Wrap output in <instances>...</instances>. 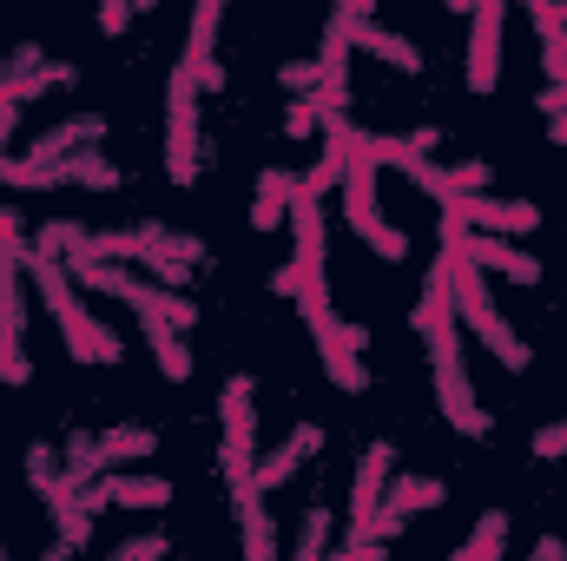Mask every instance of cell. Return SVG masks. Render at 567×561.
<instances>
[{
  "label": "cell",
  "mask_w": 567,
  "mask_h": 561,
  "mask_svg": "<svg viewBox=\"0 0 567 561\" xmlns=\"http://www.w3.org/2000/svg\"><path fill=\"white\" fill-rule=\"evenodd\" d=\"M455 252L442 245V258L429 265L423 297H416V330L429 344V364H435V397H442V417L455 422L462 436H488V410H475V390H468V370H462V330H455V278H449Z\"/></svg>",
  "instance_id": "1"
},
{
  "label": "cell",
  "mask_w": 567,
  "mask_h": 561,
  "mask_svg": "<svg viewBox=\"0 0 567 561\" xmlns=\"http://www.w3.org/2000/svg\"><path fill=\"white\" fill-rule=\"evenodd\" d=\"M27 272L40 284V297H47V310H53V324H60V337H66V357L73 364H120L126 357V344L80 304V290H73V272H66V258H40L33 245H27Z\"/></svg>",
  "instance_id": "2"
},
{
  "label": "cell",
  "mask_w": 567,
  "mask_h": 561,
  "mask_svg": "<svg viewBox=\"0 0 567 561\" xmlns=\"http://www.w3.org/2000/svg\"><path fill=\"white\" fill-rule=\"evenodd\" d=\"M449 252H455V265H449V278H455V324H468V330H475V337H482V344H488V350L502 357V370H515V377H522L535 350H528V344L515 337V324H508V317L495 310V297H488V278H482V265H475V258H468L462 245H449Z\"/></svg>",
  "instance_id": "3"
},
{
  "label": "cell",
  "mask_w": 567,
  "mask_h": 561,
  "mask_svg": "<svg viewBox=\"0 0 567 561\" xmlns=\"http://www.w3.org/2000/svg\"><path fill=\"white\" fill-rule=\"evenodd\" d=\"M258 384L245 377V370H231L225 377V397H218V422H225V449H218V469H225V482H231V502H258L265 489L251 482V469H258Z\"/></svg>",
  "instance_id": "4"
},
{
  "label": "cell",
  "mask_w": 567,
  "mask_h": 561,
  "mask_svg": "<svg viewBox=\"0 0 567 561\" xmlns=\"http://www.w3.org/2000/svg\"><path fill=\"white\" fill-rule=\"evenodd\" d=\"M165 172L172 185L198 178V80L185 60L172 67V93H165Z\"/></svg>",
  "instance_id": "5"
},
{
  "label": "cell",
  "mask_w": 567,
  "mask_h": 561,
  "mask_svg": "<svg viewBox=\"0 0 567 561\" xmlns=\"http://www.w3.org/2000/svg\"><path fill=\"white\" fill-rule=\"evenodd\" d=\"M303 317H310V330H317V357H323V377H330L343 397H363V390H370V364H363V350H350V344L337 337V317H330V304H310Z\"/></svg>",
  "instance_id": "6"
},
{
  "label": "cell",
  "mask_w": 567,
  "mask_h": 561,
  "mask_svg": "<svg viewBox=\"0 0 567 561\" xmlns=\"http://www.w3.org/2000/svg\"><path fill=\"white\" fill-rule=\"evenodd\" d=\"M502 20H508V0H475V13H468V93H495Z\"/></svg>",
  "instance_id": "7"
},
{
  "label": "cell",
  "mask_w": 567,
  "mask_h": 561,
  "mask_svg": "<svg viewBox=\"0 0 567 561\" xmlns=\"http://www.w3.org/2000/svg\"><path fill=\"white\" fill-rule=\"evenodd\" d=\"M442 212H455L462 225H482V232H535L542 225V212L528 198H495V192H462Z\"/></svg>",
  "instance_id": "8"
},
{
  "label": "cell",
  "mask_w": 567,
  "mask_h": 561,
  "mask_svg": "<svg viewBox=\"0 0 567 561\" xmlns=\"http://www.w3.org/2000/svg\"><path fill=\"white\" fill-rule=\"evenodd\" d=\"M455 245H462L482 272H502V278H515V284H535V278H542V258H535V252H522V245H502L495 232H462Z\"/></svg>",
  "instance_id": "9"
},
{
  "label": "cell",
  "mask_w": 567,
  "mask_h": 561,
  "mask_svg": "<svg viewBox=\"0 0 567 561\" xmlns=\"http://www.w3.org/2000/svg\"><path fill=\"white\" fill-rule=\"evenodd\" d=\"M350 47H363V53H377V60H383V67H396V73H423V47H416V40H403L396 27H383L377 13L350 27Z\"/></svg>",
  "instance_id": "10"
},
{
  "label": "cell",
  "mask_w": 567,
  "mask_h": 561,
  "mask_svg": "<svg viewBox=\"0 0 567 561\" xmlns=\"http://www.w3.org/2000/svg\"><path fill=\"white\" fill-rule=\"evenodd\" d=\"M410 178L423 185L435 205H449V198H462V192H482L495 172H488L482 159H468V165H429V159H416V165H410Z\"/></svg>",
  "instance_id": "11"
},
{
  "label": "cell",
  "mask_w": 567,
  "mask_h": 561,
  "mask_svg": "<svg viewBox=\"0 0 567 561\" xmlns=\"http://www.w3.org/2000/svg\"><path fill=\"white\" fill-rule=\"evenodd\" d=\"M310 449H323V429H317V422H297V429H290V442H278V449H271V456L251 469V482L271 496L278 482H290V476L303 469V456H310Z\"/></svg>",
  "instance_id": "12"
},
{
  "label": "cell",
  "mask_w": 567,
  "mask_h": 561,
  "mask_svg": "<svg viewBox=\"0 0 567 561\" xmlns=\"http://www.w3.org/2000/svg\"><path fill=\"white\" fill-rule=\"evenodd\" d=\"M290 198H297V172L265 165L258 172V192H251V232H278L284 218H290Z\"/></svg>",
  "instance_id": "13"
},
{
  "label": "cell",
  "mask_w": 567,
  "mask_h": 561,
  "mask_svg": "<svg viewBox=\"0 0 567 561\" xmlns=\"http://www.w3.org/2000/svg\"><path fill=\"white\" fill-rule=\"evenodd\" d=\"M158 449V429H145V422H126V429H106V436H93V462H100V476L106 469H120V462H140Z\"/></svg>",
  "instance_id": "14"
},
{
  "label": "cell",
  "mask_w": 567,
  "mask_h": 561,
  "mask_svg": "<svg viewBox=\"0 0 567 561\" xmlns=\"http://www.w3.org/2000/svg\"><path fill=\"white\" fill-rule=\"evenodd\" d=\"M390 469H396V449H390V442H370V449H363V469H357V489H350V522L370 516V509L383 502Z\"/></svg>",
  "instance_id": "15"
},
{
  "label": "cell",
  "mask_w": 567,
  "mask_h": 561,
  "mask_svg": "<svg viewBox=\"0 0 567 561\" xmlns=\"http://www.w3.org/2000/svg\"><path fill=\"white\" fill-rule=\"evenodd\" d=\"M435 502H449V489H442L435 476H390V482H383V509H396L403 522L423 516V509H435Z\"/></svg>",
  "instance_id": "16"
},
{
  "label": "cell",
  "mask_w": 567,
  "mask_h": 561,
  "mask_svg": "<svg viewBox=\"0 0 567 561\" xmlns=\"http://www.w3.org/2000/svg\"><path fill=\"white\" fill-rule=\"evenodd\" d=\"M535 13V33H542V60H548V80L567 86V20L555 13V0H528Z\"/></svg>",
  "instance_id": "17"
},
{
  "label": "cell",
  "mask_w": 567,
  "mask_h": 561,
  "mask_svg": "<svg viewBox=\"0 0 567 561\" xmlns=\"http://www.w3.org/2000/svg\"><path fill=\"white\" fill-rule=\"evenodd\" d=\"M106 496H113V509H165L172 482L165 476H106Z\"/></svg>",
  "instance_id": "18"
},
{
  "label": "cell",
  "mask_w": 567,
  "mask_h": 561,
  "mask_svg": "<svg viewBox=\"0 0 567 561\" xmlns=\"http://www.w3.org/2000/svg\"><path fill=\"white\" fill-rule=\"evenodd\" d=\"M508 549V509H482V522H475V536L455 549L462 561H488V555H502Z\"/></svg>",
  "instance_id": "19"
},
{
  "label": "cell",
  "mask_w": 567,
  "mask_h": 561,
  "mask_svg": "<svg viewBox=\"0 0 567 561\" xmlns=\"http://www.w3.org/2000/svg\"><path fill=\"white\" fill-rule=\"evenodd\" d=\"M145 344L158 350V377H172V384H185V377H192V350L178 344V330H172V324H145Z\"/></svg>",
  "instance_id": "20"
},
{
  "label": "cell",
  "mask_w": 567,
  "mask_h": 561,
  "mask_svg": "<svg viewBox=\"0 0 567 561\" xmlns=\"http://www.w3.org/2000/svg\"><path fill=\"white\" fill-rule=\"evenodd\" d=\"M86 245V225H66V218H47L40 232H33V252L40 258H73Z\"/></svg>",
  "instance_id": "21"
},
{
  "label": "cell",
  "mask_w": 567,
  "mask_h": 561,
  "mask_svg": "<svg viewBox=\"0 0 567 561\" xmlns=\"http://www.w3.org/2000/svg\"><path fill=\"white\" fill-rule=\"evenodd\" d=\"M218 13H225V0H198V13H192V47L178 53L185 67H198V60H212V40H218Z\"/></svg>",
  "instance_id": "22"
},
{
  "label": "cell",
  "mask_w": 567,
  "mask_h": 561,
  "mask_svg": "<svg viewBox=\"0 0 567 561\" xmlns=\"http://www.w3.org/2000/svg\"><path fill=\"white\" fill-rule=\"evenodd\" d=\"M60 469H66V456H60L53 442H33V449H27V482H33L40 496H47V489L60 482Z\"/></svg>",
  "instance_id": "23"
},
{
  "label": "cell",
  "mask_w": 567,
  "mask_h": 561,
  "mask_svg": "<svg viewBox=\"0 0 567 561\" xmlns=\"http://www.w3.org/2000/svg\"><path fill=\"white\" fill-rule=\"evenodd\" d=\"M0 384H7V390H27V384H33L27 337H0Z\"/></svg>",
  "instance_id": "24"
},
{
  "label": "cell",
  "mask_w": 567,
  "mask_h": 561,
  "mask_svg": "<svg viewBox=\"0 0 567 561\" xmlns=\"http://www.w3.org/2000/svg\"><path fill=\"white\" fill-rule=\"evenodd\" d=\"M317 126H323V120H317V100H310V93H297V100L284 106V133H290V140H310Z\"/></svg>",
  "instance_id": "25"
},
{
  "label": "cell",
  "mask_w": 567,
  "mask_h": 561,
  "mask_svg": "<svg viewBox=\"0 0 567 561\" xmlns=\"http://www.w3.org/2000/svg\"><path fill=\"white\" fill-rule=\"evenodd\" d=\"M278 86L284 93H317V86H323V67H317V60H284Z\"/></svg>",
  "instance_id": "26"
},
{
  "label": "cell",
  "mask_w": 567,
  "mask_h": 561,
  "mask_svg": "<svg viewBox=\"0 0 567 561\" xmlns=\"http://www.w3.org/2000/svg\"><path fill=\"white\" fill-rule=\"evenodd\" d=\"M323 536H330V509L323 502H310V516H303V542H297V555L317 561L323 555Z\"/></svg>",
  "instance_id": "27"
},
{
  "label": "cell",
  "mask_w": 567,
  "mask_h": 561,
  "mask_svg": "<svg viewBox=\"0 0 567 561\" xmlns=\"http://www.w3.org/2000/svg\"><path fill=\"white\" fill-rule=\"evenodd\" d=\"M165 549H172L165 536H133V542H120V549H113V561H152V555H165Z\"/></svg>",
  "instance_id": "28"
},
{
  "label": "cell",
  "mask_w": 567,
  "mask_h": 561,
  "mask_svg": "<svg viewBox=\"0 0 567 561\" xmlns=\"http://www.w3.org/2000/svg\"><path fill=\"white\" fill-rule=\"evenodd\" d=\"M126 20H133V0H100V33H106V40H120Z\"/></svg>",
  "instance_id": "29"
},
{
  "label": "cell",
  "mask_w": 567,
  "mask_h": 561,
  "mask_svg": "<svg viewBox=\"0 0 567 561\" xmlns=\"http://www.w3.org/2000/svg\"><path fill=\"white\" fill-rule=\"evenodd\" d=\"M535 456H542V462H561V456H567V422H555V429H535Z\"/></svg>",
  "instance_id": "30"
},
{
  "label": "cell",
  "mask_w": 567,
  "mask_h": 561,
  "mask_svg": "<svg viewBox=\"0 0 567 561\" xmlns=\"http://www.w3.org/2000/svg\"><path fill=\"white\" fill-rule=\"evenodd\" d=\"M192 80H198V93H225V86H231V73H225L218 60H198V67H192Z\"/></svg>",
  "instance_id": "31"
},
{
  "label": "cell",
  "mask_w": 567,
  "mask_h": 561,
  "mask_svg": "<svg viewBox=\"0 0 567 561\" xmlns=\"http://www.w3.org/2000/svg\"><path fill=\"white\" fill-rule=\"evenodd\" d=\"M561 555H567L561 536H542V542H535V561H561Z\"/></svg>",
  "instance_id": "32"
},
{
  "label": "cell",
  "mask_w": 567,
  "mask_h": 561,
  "mask_svg": "<svg viewBox=\"0 0 567 561\" xmlns=\"http://www.w3.org/2000/svg\"><path fill=\"white\" fill-rule=\"evenodd\" d=\"M410 145H416V152H423V159H429V152L442 145V133H435V126H416V133H410Z\"/></svg>",
  "instance_id": "33"
},
{
  "label": "cell",
  "mask_w": 567,
  "mask_h": 561,
  "mask_svg": "<svg viewBox=\"0 0 567 561\" xmlns=\"http://www.w3.org/2000/svg\"><path fill=\"white\" fill-rule=\"evenodd\" d=\"M442 7H449V13H475V0H442Z\"/></svg>",
  "instance_id": "34"
},
{
  "label": "cell",
  "mask_w": 567,
  "mask_h": 561,
  "mask_svg": "<svg viewBox=\"0 0 567 561\" xmlns=\"http://www.w3.org/2000/svg\"><path fill=\"white\" fill-rule=\"evenodd\" d=\"M555 13H561V20H567V0H555Z\"/></svg>",
  "instance_id": "35"
}]
</instances>
